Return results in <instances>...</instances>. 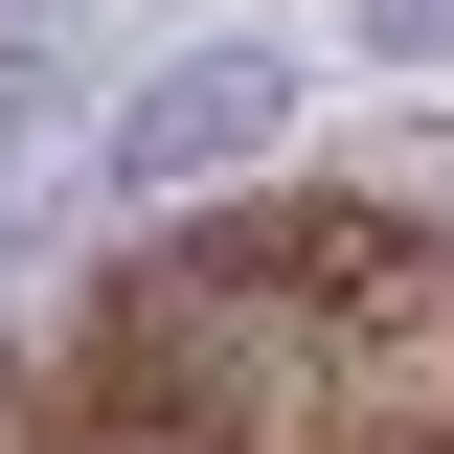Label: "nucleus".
I'll use <instances>...</instances> for the list:
<instances>
[{"instance_id":"nucleus-1","label":"nucleus","mask_w":454,"mask_h":454,"mask_svg":"<svg viewBox=\"0 0 454 454\" xmlns=\"http://www.w3.org/2000/svg\"><path fill=\"white\" fill-rule=\"evenodd\" d=\"M273 137H295V68H273V46H205V68H160V91L91 137V182H114V205H182V182L273 160Z\"/></svg>"},{"instance_id":"nucleus-2","label":"nucleus","mask_w":454,"mask_h":454,"mask_svg":"<svg viewBox=\"0 0 454 454\" xmlns=\"http://www.w3.org/2000/svg\"><path fill=\"white\" fill-rule=\"evenodd\" d=\"M340 23H364L387 68H454V0H340Z\"/></svg>"},{"instance_id":"nucleus-3","label":"nucleus","mask_w":454,"mask_h":454,"mask_svg":"<svg viewBox=\"0 0 454 454\" xmlns=\"http://www.w3.org/2000/svg\"><path fill=\"white\" fill-rule=\"evenodd\" d=\"M0 137H46V46H0Z\"/></svg>"}]
</instances>
